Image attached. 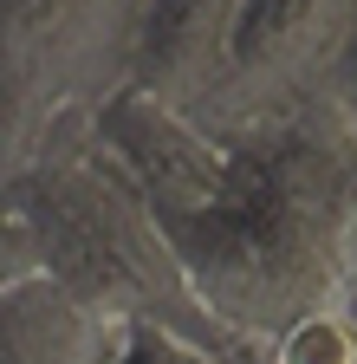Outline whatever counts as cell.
Segmentation results:
<instances>
[{"label":"cell","instance_id":"6da1fadb","mask_svg":"<svg viewBox=\"0 0 357 364\" xmlns=\"http://www.w3.org/2000/svg\"><path fill=\"white\" fill-rule=\"evenodd\" d=\"M234 144L228 196L156 228L214 326L273 345L292 318L357 287V130L325 105V124L280 111Z\"/></svg>","mask_w":357,"mask_h":364},{"label":"cell","instance_id":"7a4b0ae2","mask_svg":"<svg viewBox=\"0 0 357 364\" xmlns=\"http://www.w3.org/2000/svg\"><path fill=\"white\" fill-rule=\"evenodd\" d=\"M143 0H7V144L39 136L72 98L104 105L130 85Z\"/></svg>","mask_w":357,"mask_h":364},{"label":"cell","instance_id":"3957f363","mask_svg":"<svg viewBox=\"0 0 357 364\" xmlns=\"http://www.w3.org/2000/svg\"><path fill=\"white\" fill-rule=\"evenodd\" d=\"M98 150L111 156L117 182H130V196L156 221H182V215L214 208L241 163L234 136H221L195 111L163 105L143 85H123L98 105Z\"/></svg>","mask_w":357,"mask_h":364},{"label":"cell","instance_id":"277c9868","mask_svg":"<svg viewBox=\"0 0 357 364\" xmlns=\"http://www.w3.org/2000/svg\"><path fill=\"white\" fill-rule=\"evenodd\" d=\"M357 0H241L234 65L208 111L214 130H247L260 117H280L292 91L325 85L338 65V46L351 33Z\"/></svg>","mask_w":357,"mask_h":364},{"label":"cell","instance_id":"5b68a950","mask_svg":"<svg viewBox=\"0 0 357 364\" xmlns=\"http://www.w3.org/2000/svg\"><path fill=\"white\" fill-rule=\"evenodd\" d=\"M241 0H143L137 46H130V85L156 91L163 105L208 117L234 65Z\"/></svg>","mask_w":357,"mask_h":364},{"label":"cell","instance_id":"8992f818","mask_svg":"<svg viewBox=\"0 0 357 364\" xmlns=\"http://www.w3.org/2000/svg\"><path fill=\"white\" fill-rule=\"evenodd\" d=\"M273 364H357V318H351V299L292 318V326L273 338Z\"/></svg>","mask_w":357,"mask_h":364},{"label":"cell","instance_id":"52a82bcc","mask_svg":"<svg viewBox=\"0 0 357 364\" xmlns=\"http://www.w3.org/2000/svg\"><path fill=\"white\" fill-rule=\"evenodd\" d=\"M98 364H221L202 338H175L156 318H130V326L98 351Z\"/></svg>","mask_w":357,"mask_h":364},{"label":"cell","instance_id":"ba28073f","mask_svg":"<svg viewBox=\"0 0 357 364\" xmlns=\"http://www.w3.org/2000/svg\"><path fill=\"white\" fill-rule=\"evenodd\" d=\"M325 105L357 130V14H351V33H344V46H338V65H331V78H325Z\"/></svg>","mask_w":357,"mask_h":364},{"label":"cell","instance_id":"9c48e42d","mask_svg":"<svg viewBox=\"0 0 357 364\" xmlns=\"http://www.w3.org/2000/svg\"><path fill=\"white\" fill-rule=\"evenodd\" d=\"M351 318H357V287H351Z\"/></svg>","mask_w":357,"mask_h":364}]
</instances>
